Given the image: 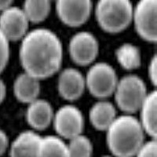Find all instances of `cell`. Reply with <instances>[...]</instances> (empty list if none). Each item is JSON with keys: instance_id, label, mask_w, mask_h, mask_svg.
<instances>
[{"instance_id": "5bb4252c", "label": "cell", "mask_w": 157, "mask_h": 157, "mask_svg": "<svg viewBox=\"0 0 157 157\" xmlns=\"http://www.w3.org/2000/svg\"><path fill=\"white\" fill-rule=\"evenodd\" d=\"M15 97L22 103L30 104L38 99L40 83L38 78L24 72L16 78L13 83Z\"/></svg>"}, {"instance_id": "7a4b0ae2", "label": "cell", "mask_w": 157, "mask_h": 157, "mask_svg": "<svg viewBox=\"0 0 157 157\" xmlns=\"http://www.w3.org/2000/svg\"><path fill=\"white\" fill-rule=\"evenodd\" d=\"M106 131L108 147L116 157L134 156L145 143V131L130 114L117 116Z\"/></svg>"}, {"instance_id": "7c38bea8", "label": "cell", "mask_w": 157, "mask_h": 157, "mask_svg": "<svg viewBox=\"0 0 157 157\" xmlns=\"http://www.w3.org/2000/svg\"><path fill=\"white\" fill-rule=\"evenodd\" d=\"M54 110L47 101L36 99L29 104L26 111V120L29 125L37 130L47 129L54 120Z\"/></svg>"}, {"instance_id": "484cf974", "label": "cell", "mask_w": 157, "mask_h": 157, "mask_svg": "<svg viewBox=\"0 0 157 157\" xmlns=\"http://www.w3.org/2000/svg\"><path fill=\"white\" fill-rule=\"evenodd\" d=\"M13 0H0V12L12 6Z\"/></svg>"}, {"instance_id": "3957f363", "label": "cell", "mask_w": 157, "mask_h": 157, "mask_svg": "<svg viewBox=\"0 0 157 157\" xmlns=\"http://www.w3.org/2000/svg\"><path fill=\"white\" fill-rule=\"evenodd\" d=\"M133 8L130 0H98L95 8L97 21L105 32L119 33L132 22Z\"/></svg>"}, {"instance_id": "4fadbf2b", "label": "cell", "mask_w": 157, "mask_h": 157, "mask_svg": "<svg viewBox=\"0 0 157 157\" xmlns=\"http://www.w3.org/2000/svg\"><path fill=\"white\" fill-rule=\"evenodd\" d=\"M41 137L32 130L21 133L13 141L10 157H37Z\"/></svg>"}, {"instance_id": "d4e9b609", "label": "cell", "mask_w": 157, "mask_h": 157, "mask_svg": "<svg viewBox=\"0 0 157 157\" xmlns=\"http://www.w3.org/2000/svg\"><path fill=\"white\" fill-rule=\"evenodd\" d=\"M6 94V87L5 82L0 78V104L3 101Z\"/></svg>"}, {"instance_id": "8992f818", "label": "cell", "mask_w": 157, "mask_h": 157, "mask_svg": "<svg viewBox=\"0 0 157 157\" xmlns=\"http://www.w3.org/2000/svg\"><path fill=\"white\" fill-rule=\"evenodd\" d=\"M156 6L157 0H139L133 8L132 21L137 34L150 43L157 39Z\"/></svg>"}, {"instance_id": "2e32d148", "label": "cell", "mask_w": 157, "mask_h": 157, "mask_svg": "<svg viewBox=\"0 0 157 157\" xmlns=\"http://www.w3.org/2000/svg\"><path fill=\"white\" fill-rule=\"evenodd\" d=\"M116 116V110L113 104L106 101L95 103L90 111V120L94 128L107 130Z\"/></svg>"}, {"instance_id": "ac0fdd59", "label": "cell", "mask_w": 157, "mask_h": 157, "mask_svg": "<svg viewBox=\"0 0 157 157\" xmlns=\"http://www.w3.org/2000/svg\"><path fill=\"white\" fill-rule=\"evenodd\" d=\"M51 7V0H25L24 13L29 22L40 23L48 17Z\"/></svg>"}, {"instance_id": "52a82bcc", "label": "cell", "mask_w": 157, "mask_h": 157, "mask_svg": "<svg viewBox=\"0 0 157 157\" xmlns=\"http://www.w3.org/2000/svg\"><path fill=\"white\" fill-rule=\"evenodd\" d=\"M53 123L58 135L70 140L82 134L84 127V118L78 108L67 105L57 110L54 116Z\"/></svg>"}, {"instance_id": "ba28073f", "label": "cell", "mask_w": 157, "mask_h": 157, "mask_svg": "<svg viewBox=\"0 0 157 157\" xmlns=\"http://www.w3.org/2000/svg\"><path fill=\"white\" fill-rule=\"evenodd\" d=\"M69 53L72 61L78 65L86 66L92 64L98 55L99 44L90 32H78L70 40Z\"/></svg>"}, {"instance_id": "9a60e30c", "label": "cell", "mask_w": 157, "mask_h": 157, "mask_svg": "<svg viewBox=\"0 0 157 157\" xmlns=\"http://www.w3.org/2000/svg\"><path fill=\"white\" fill-rule=\"evenodd\" d=\"M156 108L157 94L156 91L153 90L148 94L138 110L141 113V119L139 122L143 130L145 133L152 137L153 139H155L157 133Z\"/></svg>"}, {"instance_id": "ffe728a7", "label": "cell", "mask_w": 157, "mask_h": 157, "mask_svg": "<svg viewBox=\"0 0 157 157\" xmlns=\"http://www.w3.org/2000/svg\"><path fill=\"white\" fill-rule=\"evenodd\" d=\"M68 148L70 157H91L93 153L92 143L82 134L70 139Z\"/></svg>"}, {"instance_id": "e0dca14e", "label": "cell", "mask_w": 157, "mask_h": 157, "mask_svg": "<svg viewBox=\"0 0 157 157\" xmlns=\"http://www.w3.org/2000/svg\"><path fill=\"white\" fill-rule=\"evenodd\" d=\"M37 157H70L68 145L57 136L41 137Z\"/></svg>"}, {"instance_id": "5b68a950", "label": "cell", "mask_w": 157, "mask_h": 157, "mask_svg": "<svg viewBox=\"0 0 157 157\" xmlns=\"http://www.w3.org/2000/svg\"><path fill=\"white\" fill-rule=\"evenodd\" d=\"M85 81L86 87L91 94L99 99H105L114 94L119 79L110 64L99 62L90 68Z\"/></svg>"}, {"instance_id": "7402d4cb", "label": "cell", "mask_w": 157, "mask_h": 157, "mask_svg": "<svg viewBox=\"0 0 157 157\" xmlns=\"http://www.w3.org/2000/svg\"><path fill=\"white\" fill-rule=\"evenodd\" d=\"M157 144L155 139L144 143V145L138 150L135 157H156Z\"/></svg>"}, {"instance_id": "4316f807", "label": "cell", "mask_w": 157, "mask_h": 157, "mask_svg": "<svg viewBox=\"0 0 157 157\" xmlns=\"http://www.w3.org/2000/svg\"><path fill=\"white\" fill-rule=\"evenodd\" d=\"M102 157H111V156H109V155H105V156H102Z\"/></svg>"}, {"instance_id": "603a6c76", "label": "cell", "mask_w": 157, "mask_h": 157, "mask_svg": "<svg viewBox=\"0 0 157 157\" xmlns=\"http://www.w3.org/2000/svg\"><path fill=\"white\" fill-rule=\"evenodd\" d=\"M148 76L150 81L153 85H156L157 82V61L156 56H154L149 63L148 66Z\"/></svg>"}, {"instance_id": "6da1fadb", "label": "cell", "mask_w": 157, "mask_h": 157, "mask_svg": "<svg viewBox=\"0 0 157 157\" xmlns=\"http://www.w3.org/2000/svg\"><path fill=\"white\" fill-rule=\"evenodd\" d=\"M62 44L58 36L47 29L29 32L21 39L20 61L25 72L39 80L54 75L62 64Z\"/></svg>"}, {"instance_id": "30bf717a", "label": "cell", "mask_w": 157, "mask_h": 157, "mask_svg": "<svg viewBox=\"0 0 157 157\" xmlns=\"http://www.w3.org/2000/svg\"><path fill=\"white\" fill-rule=\"evenodd\" d=\"M29 21L23 10L11 6L1 11L0 30L9 41L21 40L29 30Z\"/></svg>"}, {"instance_id": "9c48e42d", "label": "cell", "mask_w": 157, "mask_h": 157, "mask_svg": "<svg viewBox=\"0 0 157 157\" xmlns=\"http://www.w3.org/2000/svg\"><path fill=\"white\" fill-rule=\"evenodd\" d=\"M56 11L61 21L70 27L83 25L90 17L92 0H55Z\"/></svg>"}, {"instance_id": "44dd1931", "label": "cell", "mask_w": 157, "mask_h": 157, "mask_svg": "<svg viewBox=\"0 0 157 157\" xmlns=\"http://www.w3.org/2000/svg\"><path fill=\"white\" fill-rule=\"evenodd\" d=\"M10 58V41L0 30V74L7 65Z\"/></svg>"}, {"instance_id": "8fae6325", "label": "cell", "mask_w": 157, "mask_h": 157, "mask_svg": "<svg viewBox=\"0 0 157 157\" xmlns=\"http://www.w3.org/2000/svg\"><path fill=\"white\" fill-rule=\"evenodd\" d=\"M85 88V77L75 68H65L59 75L57 89L60 95L65 100H77L82 96Z\"/></svg>"}, {"instance_id": "d6986e66", "label": "cell", "mask_w": 157, "mask_h": 157, "mask_svg": "<svg viewBox=\"0 0 157 157\" xmlns=\"http://www.w3.org/2000/svg\"><path fill=\"white\" fill-rule=\"evenodd\" d=\"M118 62L124 69L134 70L141 65V57L139 49L131 43L121 45L116 51Z\"/></svg>"}, {"instance_id": "277c9868", "label": "cell", "mask_w": 157, "mask_h": 157, "mask_svg": "<svg viewBox=\"0 0 157 157\" xmlns=\"http://www.w3.org/2000/svg\"><path fill=\"white\" fill-rule=\"evenodd\" d=\"M148 94L146 85L139 76L129 75L118 81L113 94L118 107L131 114L139 110Z\"/></svg>"}, {"instance_id": "cb8c5ba5", "label": "cell", "mask_w": 157, "mask_h": 157, "mask_svg": "<svg viewBox=\"0 0 157 157\" xmlns=\"http://www.w3.org/2000/svg\"><path fill=\"white\" fill-rule=\"evenodd\" d=\"M9 145V139L3 130L0 129V156L4 154Z\"/></svg>"}]
</instances>
